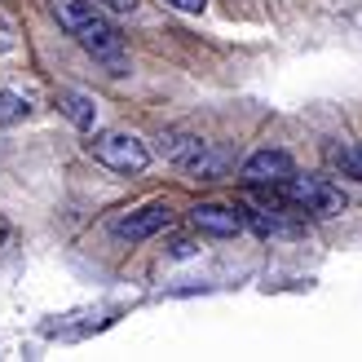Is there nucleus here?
Returning <instances> with one entry per match:
<instances>
[{
  "label": "nucleus",
  "instance_id": "nucleus-8",
  "mask_svg": "<svg viewBox=\"0 0 362 362\" xmlns=\"http://www.w3.org/2000/svg\"><path fill=\"white\" fill-rule=\"evenodd\" d=\"M239 216H243V226H252V230L261 234V239H296V234H300V226H296L287 212H269V208H239Z\"/></svg>",
  "mask_w": 362,
  "mask_h": 362
},
{
  "label": "nucleus",
  "instance_id": "nucleus-1",
  "mask_svg": "<svg viewBox=\"0 0 362 362\" xmlns=\"http://www.w3.org/2000/svg\"><path fill=\"white\" fill-rule=\"evenodd\" d=\"M159 155H164L173 168L190 173L194 181H221V177H226V155H216L204 137H199V133H186V129L159 133Z\"/></svg>",
  "mask_w": 362,
  "mask_h": 362
},
{
  "label": "nucleus",
  "instance_id": "nucleus-7",
  "mask_svg": "<svg viewBox=\"0 0 362 362\" xmlns=\"http://www.w3.org/2000/svg\"><path fill=\"white\" fill-rule=\"evenodd\" d=\"M287 173H292V159L283 151H257V155H247V164L239 168V181L243 186H279Z\"/></svg>",
  "mask_w": 362,
  "mask_h": 362
},
{
  "label": "nucleus",
  "instance_id": "nucleus-15",
  "mask_svg": "<svg viewBox=\"0 0 362 362\" xmlns=\"http://www.w3.org/2000/svg\"><path fill=\"white\" fill-rule=\"evenodd\" d=\"M13 49V35H9V23H0V53Z\"/></svg>",
  "mask_w": 362,
  "mask_h": 362
},
{
  "label": "nucleus",
  "instance_id": "nucleus-13",
  "mask_svg": "<svg viewBox=\"0 0 362 362\" xmlns=\"http://www.w3.org/2000/svg\"><path fill=\"white\" fill-rule=\"evenodd\" d=\"M102 5L111 9V13H133V9H137V0H102Z\"/></svg>",
  "mask_w": 362,
  "mask_h": 362
},
{
  "label": "nucleus",
  "instance_id": "nucleus-12",
  "mask_svg": "<svg viewBox=\"0 0 362 362\" xmlns=\"http://www.w3.org/2000/svg\"><path fill=\"white\" fill-rule=\"evenodd\" d=\"M164 5H173V9H181V13H204L208 0H164Z\"/></svg>",
  "mask_w": 362,
  "mask_h": 362
},
{
  "label": "nucleus",
  "instance_id": "nucleus-11",
  "mask_svg": "<svg viewBox=\"0 0 362 362\" xmlns=\"http://www.w3.org/2000/svg\"><path fill=\"white\" fill-rule=\"evenodd\" d=\"M18 115H27V98L0 93V119H18Z\"/></svg>",
  "mask_w": 362,
  "mask_h": 362
},
{
  "label": "nucleus",
  "instance_id": "nucleus-3",
  "mask_svg": "<svg viewBox=\"0 0 362 362\" xmlns=\"http://www.w3.org/2000/svg\"><path fill=\"white\" fill-rule=\"evenodd\" d=\"M66 35H76V40H80L88 53H93V58H98L106 71H111V76H129V58H124V40H119V31L106 23V18H102L93 5H88V13H84Z\"/></svg>",
  "mask_w": 362,
  "mask_h": 362
},
{
  "label": "nucleus",
  "instance_id": "nucleus-2",
  "mask_svg": "<svg viewBox=\"0 0 362 362\" xmlns=\"http://www.w3.org/2000/svg\"><path fill=\"white\" fill-rule=\"evenodd\" d=\"M274 190H279L292 208L310 212V216H340V212L349 208V199L340 194V186H332L327 177H296V173H287Z\"/></svg>",
  "mask_w": 362,
  "mask_h": 362
},
{
  "label": "nucleus",
  "instance_id": "nucleus-10",
  "mask_svg": "<svg viewBox=\"0 0 362 362\" xmlns=\"http://www.w3.org/2000/svg\"><path fill=\"white\" fill-rule=\"evenodd\" d=\"M327 164L340 168L345 177L362 181V141H340V146H327Z\"/></svg>",
  "mask_w": 362,
  "mask_h": 362
},
{
  "label": "nucleus",
  "instance_id": "nucleus-14",
  "mask_svg": "<svg viewBox=\"0 0 362 362\" xmlns=\"http://www.w3.org/2000/svg\"><path fill=\"white\" fill-rule=\"evenodd\" d=\"M173 257H177V261H181V257H194V243H190V239H177V243H173Z\"/></svg>",
  "mask_w": 362,
  "mask_h": 362
},
{
  "label": "nucleus",
  "instance_id": "nucleus-9",
  "mask_svg": "<svg viewBox=\"0 0 362 362\" xmlns=\"http://www.w3.org/2000/svg\"><path fill=\"white\" fill-rule=\"evenodd\" d=\"M58 111L76 124V129L84 133H93V124H98V102L88 98V93H76V88H62L58 93Z\"/></svg>",
  "mask_w": 362,
  "mask_h": 362
},
{
  "label": "nucleus",
  "instance_id": "nucleus-5",
  "mask_svg": "<svg viewBox=\"0 0 362 362\" xmlns=\"http://www.w3.org/2000/svg\"><path fill=\"white\" fill-rule=\"evenodd\" d=\"M173 226V208H168V199H151V204H141L133 208L129 216H115L111 221V234L124 243H146L155 239L159 230H168Z\"/></svg>",
  "mask_w": 362,
  "mask_h": 362
},
{
  "label": "nucleus",
  "instance_id": "nucleus-16",
  "mask_svg": "<svg viewBox=\"0 0 362 362\" xmlns=\"http://www.w3.org/2000/svg\"><path fill=\"white\" fill-rule=\"evenodd\" d=\"M5 243H9V221L0 216V247H5Z\"/></svg>",
  "mask_w": 362,
  "mask_h": 362
},
{
  "label": "nucleus",
  "instance_id": "nucleus-4",
  "mask_svg": "<svg viewBox=\"0 0 362 362\" xmlns=\"http://www.w3.org/2000/svg\"><path fill=\"white\" fill-rule=\"evenodd\" d=\"M88 155L98 159V164L115 168V173H146L151 164V146L141 141L137 133H93V141H88Z\"/></svg>",
  "mask_w": 362,
  "mask_h": 362
},
{
  "label": "nucleus",
  "instance_id": "nucleus-6",
  "mask_svg": "<svg viewBox=\"0 0 362 362\" xmlns=\"http://www.w3.org/2000/svg\"><path fill=\"white\" fill-rule=\"evenodd\" d=\"M190 226L199 234H216V239H234L243 230V216L239 208H226V204H194L190 208Z\"/></svg>",
  "mask_w": 362,
  "mask_h": 362
}]
</instances>
